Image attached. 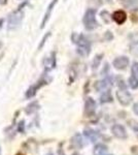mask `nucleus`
<instances>
[{
    "label": "nucleus",
    "instance_id": "nucleus-12",
    "mask_svg": "<svg viewBox=\"0 0 138 155\" xmlns=\"http://www.w3.org/2000/svg\"><path fill=\"white\" fill-rule=\"evenodd\" d=\"M84 141H82V134H74V137L71 139V146L73 147L74 149H81L84 147Z\"/></svg>",
    "mask_w": 138,
    "mask_h": 155
},
{
    "label": "nucleus",
    "instance_id": "nucleus-9",
    "mask_svg": "<svg viewBox=\"0 0 138 155\" xmlns=\"http://www.w3.org/2000/svg\"><path fill=\"white\" fill-rule=\"evenodd\" d=\"M57 2H58V0H52V2L50 3V5H49V7H47L46 14H44L43 19H42V22H41V25H40V28H41V29H42V28H44L46 24L47 23V21H49L50 17H51V14H52L53 9H54V7H55V5H56Z\"/></svg>",
    "mask_w": 138,
    "mask_h": 155
},
{
    "label": "nucleus",
    "instance_id": "nucleus-13",
    "mask_svg": "<svg viewBox=\"0 0 138 155\" xmlns=\"http://www.w3.org/2000/svg\"><path fill=\"white\" fill-rule=\"evenodd\" d=\"M84 134H85V137H88V139L90 140L91 142H96L97 141V139L99 137V134L96 131V130H94V129H91V128H86L84 130Z\"/></svg>",
    "mask_w": 138,
    "mask_h": 155
},
{
    "label": "nucleus",
    "instance_id": "nucleus-24",
    "mask_svg": "<svg viewBox=\"0 0 138 155\" xmlns=\"http://www.w3.org/2000/svg\"><path fill=\"white\" fill-rule=\"evenodd\" d=\"M50 36H51V32H47V33L46 34V35L43 36V38H42V41H40V44H39V46H38V49H37V50H38V51H39V50H41V48L44 46V44H46L47 39L49 38Z\"/></svg>",
    "mask_w": 138,
    "mask_h": 155
},
{
    "label": "nucleus",
    "instance_id": "nucleus-11",
    "mask_svg": "<svg viewBox=\"0 0 138 155\" xmlns=\"http://www.w3.org/2000/svg\"><path fill=\"white\" fill-rule=\"evenodd\" d=\"M43 64L46 67V71H51V69L55 68V66H56V53L53 52L51 57H47L44 59Z\"/></svg>",
    "mask_w": 138,
    "mask_h": 155
},
{
    "label": "nucleus",
    "instance_id": "nucleus-25",
    "mask_svg": "<svg viewBox=\"0 0 138 155\" xmlns=\"http://www.w3.org/2000/svg\"><path fill=\"white\" fill-rule=\"evenodd\" d=\"M129 125L130 127L133 129V130H135V131H138V122H135V121H130L129 122Z\"/></svg>",
    "mask_w": 138,
    "mask_h": 155
},
{
    "label": "nucleus",
    "instance_id": "nucleus-2",
    "mask_svg": "<svg viewBox=\"0 0 138 155\" xmlns=\"http://www.w3.org/2000/svg\"><path fill=\"white\" fill-rule=\"evenodd\" d=\"M82 22L88 30H93L98 27V23L96 21V9L94 8H88L86 14H85Z\"/></svg>",
    "mask_w": 138,
    "mask_h": 155
},
{
    "label": "nucleus",
    "instance_id": "nucleus-16",
    "mask_svg": "<svg viewBox=\"0 0 138 155\" xmlns=\"http://www.w3.org/2000/svg\"><path fill=\"white\" fill-rule=\"evenodd\" d=\"M107 152V147L104 144H98L94 148V154L95 155H104Z\"/></svg>",
    "mask_w": 138,
    "mask_h": 155
},
{
    "label": "nucleus",
    "instance_id": "nucleus-27",
    "mask_svg": "<svg viewBox=\"0 0 138 155\" xmlns=\"http://www.w3.org/2000/svg\"><path fill=\"white\" fill-rule=\"evenodd\" d=\"M133 112L138 116V102H136V104L133 106Z\"/></svg>",
    "mask_w": 138,
    "mask_h": 155
},
{
    "label": "nucleus",
    "instance_id": "nucleus-21",
    "mask_svg": "<svg viewBox=\"0 0 138 155\" xmlns=\"http://www.w3.org/2000/svg\"><path fill=\"white\" fill-rule=\"evenodd\" d=\"M130 51L132 54H138V41H134L130 45Z\"/></svg>",
    "mask_w": 138,
    "mask_h": 155
},
{
    "label": "nucleus",
    "instance_id": "nucleus-29",
    "mask_svg": "<svg viewBox=\"0 0 138 155\" xmlns=\"http://www.w3.org/2000/svg\"><path fill=\"white\" fill-rule=\"evenodd\" d=\"M23 124H24V122H21V123H20V130L21 131H23Z\"/></svg>",
    "mask_w": 138,
    "mask_h": 155
},
{
    "label": "nucleus",
    "instance_id": "nucleus-18",
    "mask_svg": "<svg viewBox=\"0 0 138 155\" xmlns=\"http://www.w3.org/2000/svg\"><path fill=\"white\" fill-rule=\"evenodd\" d=\"M102 58H103V54H98L95 56V58L92 62V68L93 69H97V67L100 65V62H101Z\"/></svg>",
    "mask_w": 138,
    "mask_h": 155
},
{
    "label": "nucleus",
    "instance_id": "nucleus-7",
    "mask_svg": "<svg viewBox=\"0 0 138 155\" xmlns=\"http://www.w3.org/2000/svg\"><path fill=\"white\" fill-rule=\"evenodd\" d=\"M95 111H96V102L92 97H88L85 104V113L87 117H92L95 114Z\"/></svg>",
    "mask_w": 138,
    "mask_h": 155
},
{
    "label": "nucleus",
    "instance_id": "nucleus-4",
    "mask_svg": "<svg viewBox=\"0 0 138 155\" xmlns=\"http://www.w3.org/2000/svg\"><path fill=\"white\" fill-rule=\"evenodd\" d=\"M117 101H120V104L122 106H129L132 101V95L128 92L127 88L124 89H119V91L117 92Z\"/></svg>",
    "mask_w": 138,
    "mask_h": 155
},
{
    "label": "nucleus",
    "instance_id": "nucleus-14",
    "mask_svg": "<svg viewBox=\"0 0 138 155\" xmlns=\"http://www.w3.org/2000/svg\"><path fill=\"white\" fill-rule=\"evenodd\" d=\"M111 85V80L109 78H106V79L102 80V81H98L96 84H95V88H96L98 91H102V90L106 89L107 87Z\"/></svg>",
    "mask_w": 138,
    "mask_h": 155
},
{
    "label": "nucleus",
    "instance_id": "nucleus-5",
    "mask_svg": "<svg viewBox=\"0 0 138 155\" xmlns=\"http://www.w3.org/2000/svg\"><path fill=\"white\" fill-rule=\"evenodd\" d=\"M129 58L126 56H120L117 57L114 62H112V65L114 66V68L119 69V71H123V69H126L127 66L129 65Z\"/></svg>",
    "mask_w": 138,
    "mask_h": 155
},
{
    "label": "nucleus",
    "instance_id": "nucleus-3",
    "mask_svg": "<svg viewBox=\"0 0 138 155\" xmlns=\"http://www.w3.org/2000/svg\"><path fill=\"white\" fill-rule=\"evenodd\" d=\"M24 17V12H21V9H18L14 12H12L11 16L8 17V22H7V29L11 30L17 28V26H19L20 23L22 22Z\"/></svg>",
    "mask_w": 138,
    "mask_h": 155
},
{
    "label": "nucleus",
    "instance_id": "nucleus-33",
    "mask_svg": "<svg viewBox=\"0 0 138 155\" xmlns=\"http://www.w3.org/2000/svg\"><path fill=\"white\" fill-rule=\"evenodd\" d=\"M17 155H23V154H17Z\"/></svg>",
    "mask_w": 138,
    "mask_h": 155
},
{
    "label": "nucleus",
    "instance_id": "nucleus-31",
    "mask_svg": "<svg viewBox=\"0 0 138 155\" xmlns=\"http://www.w3.org/2000/svg\"><path fill=\"white\" fill-rule=\"evenodd\" d=\"M72 155H82V154H79V153H73Z\"/></svg>",
    "mask_w": 138,
    "mask_h": 155
},
{
    "label": "nucleus",
    "instance_id": "nucleus-34",
    "mask_svg": "<svg viewBox=\"0 0 138 155\" xmlns=\"http://www.w3.org/2000/svg\"><path fill=\"white\" fill-rule=\"evenodd\" d=\"M107 1H111V0H107Z\"/></svg>",
    "mask_w": 138,
    "mask_h": 155
},
{
    "label": "nucleus",
    "instance_id": "nucleus-20",
    "mask_svg": "<svg viewBox=\"0 0 138 155\" xmlns=\"http://www.w3.org/2000/svg\"><path fill=\"white\" fill-rule=\"evenodd\" d=\"M129 85L132 89H137L138 88V79L135 77H130L129 79Z\"/></svg>",
    "mask_w": 138,
    "mask_h": 155
},
{
    "label": "nucleus",
    "instance_id": "nucleus-28",
    "mask_svg": "<svg viewBox=\"0 0 138 155\" xmlns=\"http://www.w3.org/2000/svg\"><path fill=\"white\" fill-rule=\"evenodd\" d=\"M58 154H59V155H65L64 152H63V150H62V148L59 149V151H58Z\"/></svg>",
    "mask_w": 138,
    "mask_h": 155
},
{
    "label": "nucleus",
    "instance_id": "nucleus-10",
    "mask_svg": "<svg viewBox=\"0 0 138 155\" xmlns=\"http://www.w3.org/2000/svg\"><path fill=\"white\" fill-rule=\"evenodd\" d=\"M112 19L117 24L122 25L126 22L127 20V14L124 11H117L112 14Z\"/></svg>",
    "mask_w": 138,
    "mask_h": 155
},
{
    "label": "nucleus",
    "instance_id": "nucleus-32",
    "mask_svg": "<svg viewBox=\"0 0 138 155\" xmlns=\"http://www.w3.org/2000/svg\"><path fill=\"white\" fill-rule=\"evenodd\" d=\"M0 155H1V148H0Z\"/></svg>",
    "mask_w": 138,
    "mask_h": 155
},
{
    "label": "nucleus",
    "instance_id": "nucleus-1",
    "mask_svg": "<svg viewBox=\"0 0 138 155\" xmlns=\"http://www.w3.org/2000/svg\"><path fill=\"white\" fill-rule=\"evenodd\" d=\"M75 44L77 45V53L81 56H88L91 52V42L84 34H79Z\"/></svg>",
    "mask_w": 138,
    "mask_h": 155
},
{
    "label": "nucleus",
    "instance_id": "nucleus-35",
    "mask_svg": "<svg viewBox=\"0 0 138 155\" xmlns=\"http://www.w3.org/2000/svg\"><path fill=\"white\" fill-rule=\"evenodd\" d=\"M47 155H53V154H47Z\"/></svg>",
    "mask_w": 138,
    "mask_h": 155
},
{
    "label": "nucleus",
    "instance_id": "nucleus-8",
    "mask_svg": "<svg viewBox=\"0 0 138 155\" xmlns=\"http://www.w3.org/2000/svg\"><path fill=\"white\" fill-rule=\"evenodd\" d=\"M46 84H47V81L44 79H42V80H40V81H38L36 84L33 85V86H31L28 90H27L26 97H27V98H31V97H33L35 94H36L37 90H38L39 88H41V87L43 86V85H46Z\"/></svg>",
    "mask_w": 138,
    "mask_h": 155
},
{
    "label": "nucleus",
    "instance_id": "nucleus-26",
    "mask_svg": "<svg viewBox=\"0 0 138 155\" xmlns=\"http://www.w3.org/2000/svg\"><path fill=\"white\" fill-rule=\"evenodd\" d=\"M112 38H114V35H112L111 32H110V31H106V33H105V39H106V41H110Z\"/></svg>",
    "mask_w": 138,
    "mask_h": 155
},
{
    "label": "nucleus",
    "instance_id": "nucleus-17",
    "mask_svg": "<svg viewBox=\"0 0 138 155\" xmlns=\"http://www.w3.org/2000/svg\"><path fill=\"white\" fill-rule=\"evenodd\" d=\"M38 107H39V104H38V102H37V101L31 102V104H30L29 106L26 107V113L27 114H33L35 111H37V110H38Z\"/></svg>",
    "mask_w": 138,
    "mask_h": 155
},
{
    "label": "nucleus",
    "instance_id": "nucleus-6",
    "mask_svg": "<svg viewBox=\"0 0 138 155\" xmlns=\"http://www.w3.org/2000/svg\"><path fill=\"white\" fill-rule=\"evenodd\" d=\"M111 132L115 137H117V139L125 140V139H127V137H128L126 129H125V127L121 125V124H114V125L111 127Z\"/></svg>",
    "mask_w": 138,
    "mask_h": 155
},
{
    "label": "nucleus",
    "instance_id": "nucleus-15",
    "mask_svg": "<svg viewBox=\"0 0 138 155\" xmlns=\"http://www.w3.org/2000/svg\"><path fill=\"white\" fill-rule=\"evenodd\" d=\"M112 101V96L109 90H105L102 92L101 96H100V102L101 104H106V102H111Z\"/></svg>",
    "mask_w": 138,
    "mask_h": 155
},
{
    "label": "nucleus",
    "instance_id": "nucleus-22",
    "mask_svg": "<svg viewBox=\"0 0 138 155\" xmlns=\"http://www.w3.org/2000/svg\"><path fill=\"white\" fill-rule=\"evenodd\" d=\"M101 19L103 20V21L105 22L106 24H108L109 22H110V15H109V12H106V11H103L101 12Z\"/></svg>",
    "mask_w": 138,
    "mask_h": 155
},
{
    "label": "nucleus",
    "instance_id": "nucleus-36",
    "mask_svg": "<svg viewBox=\"0 0 138 155\" xmlns=\"http://www.w3.org/2000/svg\"><path fill=\"white\" fill-rule=\"evenodd\" d=\"M104 155H106V154H104Z\"/></svg>",
    "mask_w": 138,
    "mask_h": 155
},
{
    "label": "nucleus",
    "instance_id": "nucleus-19",
    "mask_svg": "<svg viewBox=\"0 0 138 155\" xmlns=\"http://www.w3.org/2000/svg\"><path fill=\"white\" fill-rule=\"evenodd\" d=\"M126 5L132 11L138 9V0H127Z\"/></svg>",
    "mask_w": 138,
    "mask_h": 155
},
{
    "label": "nucleus",
    "instance_id": "nucleus-30",
    "mask_svg": "<svg viewBox=\"0 0 138 155\" xmlns=\"http://www.w3.org/2000/svg\"><path fill=\"white\" fill-rule=\"evenodd\" d=\"M7 0H0V4H6Z\"/></svg>",
    "mask_w": 138,
    "mask_h": 155
},
{
    "label": "nucleus",
    "instance_id": "nucleus-23",
    "mask_svg": "<svg viewBox=\"0 0 138 155\" xmlns=\"http://www.w3.org/2000/svg\"><path fill=\"white\" fill-rule=\"evenodd\" d=\"M132 76L138 79V62H134L132 65Z\"/></svg>",
    "mask_w": 138,
    "mask_h": 155
}]
</instances>
